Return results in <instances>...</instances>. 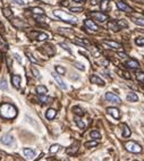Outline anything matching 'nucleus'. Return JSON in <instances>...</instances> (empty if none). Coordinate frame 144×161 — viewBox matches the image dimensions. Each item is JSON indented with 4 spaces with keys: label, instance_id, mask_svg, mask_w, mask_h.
I'll return each mask as SVG.
<instances>
[{
    "label": "nucleus",
    "instance_id": "obj_1",
    "mask_svg": "<svg viewBox=\"0 0 144 161\" xmlns=\"http://www.w3.org/2000/svg\"><path fill=\"white\" fill-rule=\"evenodd\" d=\"M17 116V109L10 103H2L0 106V117L5 119H14Z\"/></svg>",
    "mask_w": 144,
    "mask_h": 161
},
{
    "label": "nucleus",
    "instance_id": "obj_2",
    "mask_svg": "<svg viewBox=\"0 0 144 161\" xmlns=\"http://www.w3.org/2000/svg\"><path fill=\"white\" fill-rule=\"evenodd\" d=\"M54 14H55V16H57L58 18H60V19L67 22V23H71V24L77 23V19L74 16H70L69 14L65 13V11H62V10H55Z\"/></svg>",
    "mask_w": 144,
    "mask_h": 161
},
{
    "label": "nucleus",
    "instance_id": "obj_3",
    "mask_svg": "<svg viewBox=\"0 0 144 161\" xmlns=\"http://www.w3.org/2000/svg\"><path fill=\"white\" fill-rule=\"evenodd\" d=\"M125 149L129 152L133 153H141L142 152V146H140V144L135 143V142H127L125 144Z\"/></svg>",
    "mask_w": 144,
    "mask_h": 161
},
{
    "label": "nucleus",
    "instance_id": "obj_4",
    "mask_svg": "<svg viewBox=\"0 0 144 161\" xmlns=\"http://www.w3.org/2000/svg\"><path fill=\"white\" fill-rule=\"evenodd\" d=\"M106 99H107L109 102H112V103H117V104H120L121 103L120 98L118 97V95L111 93V92H108V93H106Z\"/></svg>",
    "mask_w": 144,
    "mask_h": 161
},
{
    "label": "nucleus",
    "instance_id": "obj_5",
    "mask_svg": "<svg viewBox=\"0 0 144 161\" xmlns=\"http://www.w3.org/2000/svg\"><path fill=\"white\" fill-rule=\"evenodd\" d=\"M116 5H117V8L119 9V10H121V11H126V13H130V11H133V9L130 8L129 6L126 5L123 1H120V0H117Z\"/></svg>",
    "mask_w": 144,
    "mask_h": 161
},
{
    "label": "nucleus",
    "instance_id": "obj_6",
    "mask_svg": "<svg viewBox=\"0 0 144 161\" xmlns=\"http://www.w3.org/2000/svg\"><path fill=\"white\" fill-rule=\"evenodd\" d=\"M91 16L92 17H94L96 21L100 22V23H103V22H106L108 19V16L107 15H104V14H102V13H91Z\"/></svg>",
    "mask_w": 144,
    "mask_h": 161
},
{
    "label": "nucleus",
    "instance_id": "obj_7",
    "mask_svg": "<svg viewBox=\"0 0 144 161\" xmlns=\"http://www.w3.org/2000/svg\"><path fill=\"white\" fill-rule=\"evenodd\" d=\"M52 76H54V78L56 79V82H57V84L60 86V89H62V90H66L67 89V85L64 83V81H62L61 78H60V76L58 75V73H52Z\"/></svg>",
    "mask_w": 144,
    "mask_h": 161
},
{
    "label": "nucleus",
    "instance_id": "obj_8",
    "mask_svg": "<svg viewBox=\"0 0 144 161\" xmlns=\"http://www.w3.org/2000/svg\"><path fill=\"white\" fill-rule=\"evenodd\" d=\"M107 112H108L109 115H111V116L114 117L115 119H119V117H120V112H119V110H118L117 108H112V107L108 108V109H107Z\"/></svg>",
    "mask_w": 144,
    "mask_h": 161
},
{
    "label": "nucleus",
    "instance_id": "obj_9",
    "mask_svg": "<svg viewBox=\"0 0 144 161\" xmlns=\"http://www.w3.org/2000/svg\"><path fill=\"white\" fill-rule=\"evenodd\" d=\"M84 24H85V26H87V29H90L92 31H96L99 29L98 25H96L94 22L91 21V19H85V21H84Z\"/></svg>",
    "mask_w": 144,
    "mask_h": 161
},
{
    "label": "nucleus",
    "instance_id": "obj_10",
    "mask_svg": "<svg viewBox=\"0 0 144 161\" xmlns=\"http://www.w3.org/2000/svg\"><path fill=\"white\" fill-rule=\"evenodd\" d=\"M103 44L108 45L109 48L111 49H120L121 48V44L118 42H115V41H103Z\"/></svg>",
    "mask_w": 144,
    "mask_h": 161
},
{
    "label": "nucleus",
    "instance_id": "obj_11",
    "mask_svg": "<svg viewBox=\"0 0 144 161\" xmlns=\"http://www.w3.org/2000/svg\"><path fill=\"white\" fill-rule=\"evenodd\" d=\"M23 153L27 159H33V158L35 157V152H34L32 149H29V147H25L23 150Z\"/></svg>",
    "mask_w": 144,
    "mask_h": 161
},
{
    "label": "nucleus",
    "instance_id": "obj_12",
    "mask_svg": "<svg viewBox=\"0 0 144 161\" xmlns=\"http://www.w3.org/2000/svg\"><path fill=\"white\" fill-rule=\"evenodd\" d=\"M1 142L6 145H10L12 142H14V137L10 134H6L4 137H1Z\"/></svg>",
    "mask_w": 144,
    "mask_h": 161
},
{
    "label": "nucleus",
    "instance_id": "obj_13",
    "mask_svg": "<svg viewBox=\"0 0 144 161\" xmlns=\"http://www.w3.org/2000/svg\"><path fill=\"white\" fill-rule=\"evenodd\" d=\"M11 82H12L14 88L19 89V86H21V76L19 75H12L11 76Z\"/></svg>",
    "mask_w": 144,
    "mask_h": 161
},
{
    "label": "nucleus",
    "instance_id": "obj_14",
    "mask_svg": "<svg viewBox=\"0 0 144 161\" xmlns=\"http://www.w3.org/2000/svg\"><path fill=\"white\" fill-rule=\"evenodd\" d=\"M91 82L92 83H94V84H98V85H104L106 83H104V81H103L102 78H100L99 76H96V75H93V76H91Z\"/></svg>",
    "mask_w": 144,
    "mask_h": 161
},
{
    "label": "nucleus",
    "instance_id": "obj_15",
    "mask_svg": "<svg viewBox=\"0 0 144 161\" xmlns=\"http://www.w3.org/2000/svg\"><path fill=\"white\" fill-rule=\"evenodd\" d=\"M56 115H57V110H56V109H52V108H50V109L47 110L45 117H47V119L51 120V119H54L55 117H56Z\"/></svg>",
    "mask_w": 144,
    "mask_h": 161
},
{
    "label": "nucleus",
    "instance_id": "obj_16",
    "mask_svg": "<svg viewBox=\"0 0 144 161\" xmlns=\"http://www.w3.org/2000/svg\"><path fill=\"white\" fill-rule=\"evenodd\" d=\"M126 66L130 69H137V68H140V64L136 60H128L126 63Z\"/></svg>",
    "mask_w": 144,
    "mask_h": 161
},
{
    "label": "nucleus",
    "instance_id": "obj_17",
    "mask_svg": "<svg viewBox=\"0 0 144 161\" xmlns=\"http://www.w3.org/2000/svg\"><path fill=\"white\" fill-rule=\"evenodd\" d=\"M130 134H132L130 128L128 127L126 124H124V125H123V136L125 138H127V137H129V136H130Z\"/></svg>",
    "mask_w": 144,
    "mask_h": 161
},
{
    "label": "nucleus",
    "instance_id": "obj_18",
    "mask_svg": "<svg viewBox=\"0 0 144 161\" xmlns=\"http://www.w3.org/2000/svg\"><path fill=\"white\" fill-rule=\"evenodd\" d=\"M108 29H110V30H112V31H119V29H120V26L117 24V22H115V21H111V22H109L108 23Z\"/></svg>",
    "mask_w": 144,
    "mask_h": 161
},
{
    "label": "nucleus",
    "instance_id": "obj_19",
    "mask_svg": "<svg viewBox=\"0 0 144 161\" xmlns=\"http://www.w3.org/2000/svg\"><path fill=\"white\" fill-rule=\"evenodd\" d=\"M36 92H37V94H40V95H45L48 93V89L43 85H39L36 88Z\"/></svg>",
    "mask_w": 144,
    "mask_h": 161
},
{
    "label": "nucleus",
    "instance_id": "obj_20",
    "mask_svg": "<svg viewBox=\"0 0 144 161\" xmlns=\"http://www.w3.org/2000/svg\"><path fill=\"white\" fill-rule=\"evenodd\" d=\"M61 149V146L59 144H54V145H51L50 146V149H49V152L51 153V154H55V153H57L59 150Z\"/></svg>",
    "mask_w": 144,
    "mask_h": 161
},
{
    "label": "nucleus",
    "instance_id": "obj_21",
    "mask_svg": "<svg viewBox=\"0 0 144 161\" xmlns=\"http://www.w3.org/2000/svg\"><path fill=\"white\" fill-rule=\"evenodd\" d=\"M127 100H128V101L136 102V101H139V97H137L136 93H133V92H130V93L127 95Z\"/></svg>",
    "mask_w": 144,
    "mask_h": 161
},
{
    "label": "nucleus",
    "instance_id": "obj_22",
    "mask_svg": "<svg viewBox=\"0 0 144 161\" xmlns=\"http://www.w3.org/2000/svg\"><path fill=\"white\" fill-rule=\"evenodd\" d=\"M31 10H32V13L34 15H44V10L40 7H34V8L31 9Z\"/></svg>",
    "mask_w": 144,
    "mask_h": 161
},
{
    "label": "nucleus",
    "instance_id": "obj_23",
    "mask_svg": "<svg viewBox=\"0 0 144 161\" xmlns=\"http://www.w3.org/2000/svg\"><path fill=\"white\" fill-rule=\"evenodd\" d=\"M2 14H4V16H5L6 18H10V17H12V11H11L9 8H4V9H2Z\"/></svg>",
    "mask_w": 144,
    "mask_h": 161
},
{
    "label": "nucleus",
    "instance_id": "obj_24",
    "mask_svg": "<svg viewBox=\"0 0 144 161\" xmlns=\"http://www.w3.org/2000/svg\"><path fill=\"white\" fill-rule=\"evenodd\" d=\"M36 39H37V41H45V40H48V34H45V33H37Z\"/></svg>",
    "mask_w": 144,
    "mask_h": 161
},
{
    "label": "nucleus",
    "instance_id": "obj_25",
    "mask_svg": "<svg viewBox=\"0 0 144 161\" xmlns=\"http://www.w3.org/2000/svg\"><path fill=\"white\" fill-rule=\"evenodd\" d=\"M90 136L93 138V140H101V134H100L99 132H96V131H93V132H91V134Z\"/></svg>",
    "mask_w": 144,
    "mask_h": 161
},
{
    "label": "nucleus",
    "instance_id": "obj_26",
    "mask_svg": "<svg viewBox=\"0 0 144 161\" xmlns=\"http://www.w3.org/2000/svg\"><path fill=\"white\" fill-rule=\"evenodd\" d=\"M108 7H109V0H102L101 4H100L101 10H107Z\"/></svg>",
    "mask_w": 144,
    "mask_h": 161
},
{
    "label": "nucleus",
    "instance_id": "obj_27",
    "mask_svg": "<svg viewBox=\"0 0 144 161\" xmlns=\"http://www.w3.org/2000/svg\"><path fill=\"white\" fill-rule=\"evenodd\" d=\"M132 21L134 22L137 25H141V26H144V19L143 18H137V17H132Z\"/></svg>",
    "mask_w": 144,
    "mask_h": 161
},
{
    "label": "nucleus",
    "instance_id": "obj_28",
    "mask_svg": "<svg viewBox=\"0 0 144 161\" xmlns=\"http://www.w3.org/2000/svg\"><path fill=\"white\" fill-rule=\"evenodd\" d=\"M52 45H50V44H47V45H44L43 47V49L47 51V53H48V56H52L54 55V50H52Z\"/></svg>",
    "mask_w": 144,
    "mask_h": 161
},
{
    "label": "nucleus",
    "instance_id": "obj_29",
    "mask_svg": "<svg viewBox=\"0 0 144 161\" xmlns=\"http://www.w3.org/2000/svg\"><path fill=\"white\" fill-rule=\"evenodd\" d=\"M40 100H41L42 103H50V102L52 101V99L49 98V97H45V95H41V97H40Z\"/></svg>",
    "mask_w": 144,
    "mask_h": 161
},
{
    "label": "nucleus",
    "instance_id": "obj_30",
    "mask_svg": "<svg viewBox=\"0 0 144 161\" xmlns=\"http://www.w3.org/2000/svg\"><path fill=\"white\" fill-rule=\"evenodd\" d=\"M56 72L58 74H60V75H65L66 74V69L61 66H56Z\"/></svg>",
    "mask_w": 144,
    "mask_h": 161
},
{
    "label": "nucleus",
    "instance_id": "obj_31",
    "mask_svg": "<svg viewBox=\"0 0 144 161\" xmlns=\"http://www.w3.org/2000/svg\"><path fill=\"white\" fill-rule=\"evenodd\" d=\"M135 75H136V78L139 82H144V73L143 72H137Z\"/></svg>",
    "mask_w": 144,
    "mask_h": 161
},
{
    "label": "nucleus",
    "instance_id": "obj_32",
    "mask_svg": "<svg viewBox=\"0 0 144 161\" xmlns=\"http://www.w3.org/2000/svg\"><path fill=\"white\" fill-rule=\"evenodd\" d=\"M12 24H14L16 27H22L24 26V23H22V22H19V18H15L14 21H12Z\"/></svg>",
    "mask_w": 144,
    "mask_h": 161
},
{
    "label": "nucleus",
    "instance_id": "obj_33",
    "mask_svg": "<svg viewBox=\"0 0 144 161\" xmlns=\"http://www.w3.org/2000/svg\"><path fill=\"white\" fill-rule=\"evenodd\" d=\"M35 18L37 22H48V17L43 16V15H35Z\"/></svg>",
    "mask_w": 144,
    "mask_h": 161
},
{
    "label": "nucleus",
    "instance_id": "obj_34",
    "mask_svg": "<svg viewBox=\"0 0 144 161\" xmlns=\"http://www.w3.org/2000/svg\"><path fill=\"white\" fill-rule=\"evenodd\" d=\"M0 88H1V90H4V91H6V90L8 89V84H7V81H6L5 78L1 81V83H0Z\"/></svg>",
    "mask_w": 144,
    "mask_h": 161
},
{
    "label": "nucleus",
    "instance_id": "obj_35",
    "mask_svg": "<svg viewBox=\"0 0 144 161\" xmlns=\"http://www.w3.org/2000/svg\"><path fill=\"white\" fill-rule=\"evenodd\" d=\"M96 145H98V142L96 141H91V142H86L85 143L86 147H93V146H96Z\"/></svg>",
    "mask_w": 144,
    "mask_h": 161
},
{
    "label": "nucleus",
    "instance_id": "obj_36",
    "mask_svg": "<svg viewBox=\"0 0 144 161\" xmlns=\"http://www.w3.org/2000/svg\"><path fill=\"white\" fill-rule=\"evenodd\" d=\"M75 122H76V124L78 125V127H80V128H82V129H84V128H85V124H84V123H83V122H82V120H81V119L76 118V119H75Z\"/></svg>",
    "mask_w": 144,
    "mask_h": 161
},
{
    "label": "nucleus",
    "instance_id": "obj_37",
    "mask_svg": "<svg viewBox=\"0 0 144 161\" xmlns=\"http://www.w3.org/2000/svg\"><path fill=\"white\" fill-rule=\"evenodd\" d=\"M73 110H74V112L75 113H77V115H80V116H82V115H84V112H83V110L81 109L80 107H74L73 108Z\"/></svg>",
    "mask_w": 144,
    "mask_h": 161
},
{
    "label": "nucleus",
    "instance_id": "obj_38",
    "mask_svg": "<svg viewBox=\"0 0 144 161\" xmlns=\"http://www.w3.org/2000/svg\"><path fill=\"white\" fill-rule=\"evenodd\" d=\"M31 69H32V73H33V75L35 76V77H37V78H40V77H41V75H40V72L36 69L35 67H32Z\"/></svg>",
    "mask_w": 144,
    "mask_h": 161
},
{
    "label": "nucleus",
    "instance_id": "obj_39",
    "mask_svg": "<svg viewBox=\"0 0 144 161\" xmlns=\"http://www.w3.org/2000/svg\"><path fill=\"white\" fill-rule=\"evenodd\" d=\"M82 10H83L82 7H71V8H70V11H71V13H81Z\"/></svg>",
    "mask_w": 144,
    "mask_h": 161
},
{
    "label": "nucleus",
    "instance_id": "obj_40",
    "mask_svg": "<svg viewBox=\"0 0 144 161\" xmlns=\"http://www.w3.org/2000/svg\"><path fill=\"white\" fill-rule=\"evenodd\" d=\"M135 43L137 45H144V38H136Z\"/></svg>",
    "mask_w": 144,
    "mask_h": 161
},
{
    "label": "nucleus",
    "instance_id": "obj_41",
    "mask_svg": "<svg viewBox=\"0 0 144 161\" xmlns=\"http://www.w3.org/2000/svg\"><path fill=\"white\" fill-rule=\"evenodd\" d=\"M60 47H61L62 49H65V50H66V51H68V52H69V53H71V50H70V48L68 47V45L66 44V43H60Z\"/></svg>",
    "mask_w": 144,
    "mask_h": 161
},
{
    "label": "nucleus",
    "instance_id": "obj_42",
    "mask_svg": "<svg viewBox=\"0 0 144 161\" xmlns=\"http://www.w3.org/2000/svg\"><path fill=\"white\" fill-rule=\"evenodd\" d=\"M26 55H27V58H29V59H30L31 61H32V63H34V64H37V60H36V59H35V58H34V57H33V56H32V55H31V53H30V52H27V53H26Z\"/></svg>",
    "mask_w": 144,
    "mask_h": 161
},
{
    "label": "nucleus",
    "instance_id": "obj_43",
    "mask_svg": "<svg viewBox=\"0 0 144 161\" xmlns=\"http://www.w3.org/2000/svg\"><path fill=\"white\" fill-rule=\"evenodd\" d=\"M74 66L76 67V68H78L80 70H84V69H85V67L82 66V64H80V63H75V64H74Z\"/></svg>",
    "mask_w": 144,
    "mask_h": 161
},
{
    "label": "nucleus",
    "instance_id": "obj_44",
    "mask_svg": "<svg viewBox=\"0 0 144 161\" xmlns=\"http://www.w3.org/2000/svg\"><path fill=\"white\" fill-rule=\"evenodd\" d=\"M117 24H118L119 26H125V27H127V23H126V22H124V21H118Z\"/></svg>",
    "mask_w": 144,
    "mask_h": 161
},
{
    "label": "nucleus",
    "instance_id": "obj_45",
    "mask_svg": "<svg viewBox=\"0 0 144 161\" xmlns=\"http://www.w3.org/2000/svg\"><path fill=\"white\" fill-rule=\"evenodd\" d=\"M118 56H119V57H121V58H126V57H127V55L125 53V52H118Z\"/></svg>",
    "mask_w": 144,
    "mask_h": 161
},
{
    "label": "nucleus",
    "instance_id": "obj_46",
    "mask_svg": "<svg viewBox=\"0 0 144 161\" xmlns=\"http://www.w3.org/2000/svg\"><path fill=\"white\" fill-rule=\"evenodd\" d=\"M14 56H15V57H16V59H17V61H18V63H22V58L19 57V56H18L17 53H15Z\"/></svg>",
    "mask_w": 144,
    "mask_h": 161
},
{
    "label": "nucleus",
    "instance_id": "obj_47",
    "mask_svg": "<svg viewBox=\"0 0 144 161\" xmlns=\"http://www.w3.org/2000/svg\"><path fill=\"white\" fill-rule=\"evenodd\" d=\"M15 2L18 5H24V0H15Z\"/></svg>",
    "mask_w": 144,
    "mask_h": 161
},
{
    "label": "nucleus",
    "instance_id": "obj_48",
    "mask_svg": "<svg viewBox=\"0 0 144 161\" xmlns=\"http://www.w3.org/2000/svg\"><path fill=\"white\" fill-rule=\"evenodd\" d=\"M96 2H98L96 0H91V4L92 5H96Z\"/></svg>",
    "mask_w": 144,
    "mask_h": 161
},
{
    "label": "nucleus",
    "instance_id": "obj_49",
    "mask_svg": "<svg viewBox=\"0 0 144 161\" xmlns=\"http://www.w3.org/2000/svg\"><path fill=\"white\" fill-rule=\"evenodd\" d=\"M75 2H81V0H74Z\"/></svg>",
    "mask_w": 144,
    "mask_h": 161
},
{
    "label": "nucleus",
    "instance_id": "obj_50",
    "mask_svg": "<svg viewBox=\"0 0 144 161\" xmlns=\"http://www.w3.org/2000/svg\"><path fill=\"white\" fill-rule=\"evenodd\" d=\"M84 1H85V0H81V2H84Z\"/></svg>",
    "mask_w": 144,
    "mask_h": 161
},
{
    "label": "nucleus",
    "instance_id": "obj_51",
    "mask_svg": "<svg viewBox=\"0 0 144 161\" xmlns=\"http://www.w3.org/2000/svg\"><path fill=\"white\" fill-rule=\"evenodd\" d=\"M135 161H137V160H135Z\"/></svg>",
    "mask_w": 144,
    "mask_h": 161
}]
</instances>
